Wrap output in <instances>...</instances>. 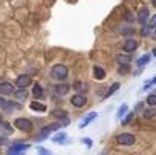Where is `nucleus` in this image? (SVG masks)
<instances>
[{"instance_id":"16","label":"nucleus","mask_w":156,"mask_h":155,"mask_svg":"<svg viewBox=\"0 0 156 155\" xmlns=\"http://www.w3.org/2000/svg\"><path fill=\"white\" fill-rule=\"evenodd\" d=\"M87 83H81V82H76V83H73V89L75 91H78V94H83L84 95V92H87Z\"/></svg>"},{"instance_id":"24","label":"nucleus","mask_w":156,"mask_h":155,"mask_svg":"<svg viewBox=\"0 0 156 155\" xmlns=\"http://www.w3.org/2000/svg\"><path fill=\"white\" fill-rule=\"evenodd\" d=\"M154 115H156V109L154 108H148V109H145L142 112V117L145 120H151V118H154Z\"/></svg>"},{"instance_id":"18","label":"nucleus","mask_w":156,"mask_h":155,"mask_svg":"<svg viewBox=\"0 0 156 155\" xmlns=\"http://www.w3.org/2000/svg\"><path fill=\"white\" fill-rule=\"evenodd\" d=\"M119 88H121L119 82H115V83H113V85H112V86L109 88V91H107V92L104 94V98H109V97H112V95H113V94H115V92H116V91L119 89Z\"/></svg>"},{"instance_id":"15","label":"nucleus","mask_w":156,"mask_h":155,"mask_svg":"<svg viewBox=\"0 0 156 155\" xmlns=\"http://www.w3.org/2000/svg\"><path fill=\"white\" fill-rule=\"evenodd\" d=\"M54 89H55V92H57L58 95H66V94L69 92V85H66V83H58Z\"/></svg>"},{"instance_id":"14","label":"nucleus","mask_w":156,"mask_h":155,"mask_svg":"<svg viewBox=\"0 0 156 155\" xmlns=\"http://www.w3.org/2000/svg\"><path fill=\"white\" fill-rule=\"evenodd\" d=\"M94 77L97 80H104L106 79V71L100 66H94Z\"/></svg>"},{"instance_id":"35","label":"nucleus","mask_w":156,"mask_h":155,"mask_svg":"<svg viewBox=\"0 0 156 155\" xmlns=\"http://www.w3.org/2000/svg\"><path fill=\"white\" fill-rule=\"evenodd\" d=\"M150 35H151V39H153V40H156V26H154V28H151V34H150Z\"/></svg>"},{"instance_id":"22","label":"nucleus","mask_w":156,"mask_h":155,"mask_svg":"<svg viewBox=\"0 0 156 155\" xmlns=\"http://www.w3.org/2000/svg\"><path fill=\"white\" fill-rule=\"evenodd\" d=\"M29 108H31L32 111H37V112H44V111H46V106H44L43 103H38V101H32V103L29 105Z\"/></svg>"},{"instance_id":"3","label":"nucleus","mask_w":156,"mask_h":155,"mask_svg":"<svg viewBox=\"0 0 156 155\" xmlns=\"http://www.w3.org/2000/svg\"><path fill=\"white\" fill-rule=\"evenodd\" d=\"M14 126L19 129V131H22V132H31L32 131V121L29 120V118H16V121H14Z\"/></svg>"},{"instance_id":"38","label":"nucleus","mask_w":156,"mask_h":155,"mask_svg":"<svg viewBox=\"0 0 156 155\" xmlns=\"http://www.w3.org/2000/svg\"><path fill=\"white\" fill-rule=\"evenodd\" d=\"M8 155H25V152H11V150H8Z\"/></svg>"},{"instance_id":"4","label":"nucleus","mask_w":156,"mask_h":155,"mask_svg":"<svg viewBox=\"0 0 156 155\" xmlns=\"http://www.w3.org/2000/svg\"><path fill=\"white\" fill-rule=\"evenodd\" d=\"M70 103H72V106H73V108L81 109V108H84V106H86L87 98H86V95H83V94H75V95L70 98Z\"/></svg>"},{"instance_id":"7","label":"nucleus","mask_w":156,"mask_h":155,"mask_svg":"<svg viewBox=\"0 0 156 155\" xmlns=\"http://www.w3.org/2000/svg\"><path fill=\"white\" fill-rule=\"evenodd\" d=\"M148 19H150V11H148V8L142 6V8L139 9V13H138V22H139L141 25H145V23L148 22Z\"/></svg>"},{"instance_id":"28","label":"nucleus","mask_w":156,"mask_h":155,"mask_svg":"<svg viewBox=\"0 0 156 155\" xmlns=\"http://www.w3.org/2000/svg\"><path fill=\"white\" fill-rule=\"evenodd\" d=\"M147 105H148V106H151V108H154V106H156V95H154V94H151V95H148V97H147Z\"/></svg>"},{"instance_id":"23","label":"nucleus","mask_w":156,"mask_h":155,"mask_svg":"<svg viewBox=\"0 0 156 155\" xmlns=\"http://www.w3.org/2000/svg\"><path fill=\"white\" fill-rule=\"evenodd\" d=\"M127 112H129V106L124 103V105H121L119 106V109H118V112H116V118L118 120H121L124 115H127Z\"/></svg>"},{"instance_id":"30","label":"nucleus","mask_w":156,"mask_h":155,"mask_svg":"<svg viewBox=\"0 0 156 155\" xmlns=\"http://www.w3.org/2000/svg\"><path fill=\"white\" fill-rule=\"evenodd\" d=\"M130 71V66L129 65H124V66H119V69H118V72L121 74V75H124V74H127Z\"/></svg>"},{"instance_id":"25","label":"nucleus","mask_w":156,"mask_h":155,"mask_svg":"<svg viewBox=\"0 0 156 155\" xmlns=\"http://www.w3.org/2000/svg\"><path fill=\"white\" fill-rule=\"evenodd\" d=\"M28 95H29V94H28V91H25V89H20V91H16V92H14V97H16L17 100H22V101L26 100Z\"/></svg>"},{"instance_id":"17","label":"nucleus","mask_w":156,"mask_h":155,"mask_svg":"<svg viewBox=\"0 0 156 155\" xmlns=\"http://www.w3.org/2000/svg\"><path fill=\"white\" fill-rule=\"evenodd\" d=\"M66 138H67V137H66L64 132H58V134L54 135L51 140H52L54 143H57V144H64V143H66Z\"/></svg>"},{"instance_id":"5","label":"nucleus","mask_w":156,"mask_h":155,"mask_svg":"<svg viewBox=\"0 0 156 155\" xmlns=\"http://www.w3.org/2000/svg\"><path fill=\"white\" fill-rule=\"evenodd\" d=\"M51 115L55 117L57 120H60L61 124H64V126L69 124V117H67L69 114H67V111H64V109H54V111L51 112Z\"/></svg>"},{"instance_id":"12","label":"nucleus","mask_w":156,"mask_h":155,"mask_svg":"<svg viewBox=\"0 0 156 155\" xmlns=\"http://www.w3.org/2000/svg\"><path fill=\"white\" fill-rule=\"evenodd\" d=\"M136 48H138V42L133 40V39H127L122 45V49L126 52H133V51H136Z\"/></svg>"},{"instance_id":"26","label":"nucleus","mask_w":156,"mask_h":155,"mask_svg":"<svg viewBox=\"0 0 156 155\" xmlns=\"http://www.w3.org/2000/svg\"><path fill=\"white\" fill-rule=\"evenodd\" d=\"M150 60H151V57H150L148 54H145V55H142L141 58H138V61H136V65L142 68V66H144V65H147V63H148Z\"/></svg>"},{"instance_id":"9","label":"nucleus","mask_w":156,"mask_h":155,"mask_svg":"<svg viewBox=\"0 0 156 155\" xmlns=\"http://www.w3.org/2000/svg\"><path fill=\"white\" fill-rule=\"evenodd\" d=\"M51 132H52L51 126H49V124H48V126H44V127H43V129L38 132V135L35 137V141H37V143H40V141H44V140H46V138L51 135Z\"/></svg>"},{"instance_id":"29","label":"nucleus","mask_w":156,"mask_h":155,"mask_svg":"<svg viewBox=\"0 0 156 155\" xmlns=\"http://www.w3.org/2000/svg\"><path fill=\"white\" fill-rule=\"evenodd\" d=\"M133 115H135L133 112H127V117H126V118L122 120V126H126V124H129V123L132 121V118H133Z\"/></svg>"},{"instance_id":"8","label":"nucleus","mask_w":156,"mask_h":155,"mask_svg":"<svg viewBox=\"0 0 156 155\" xmlns=\"http://www.w3.org/2000/svg\"><path fill=\"white\" fill-rule=\"evenodd\" d=\"M0 134H2V135H12L14 134V127L8 121L0 120Z\"/></svg>"},{"instance_id":"33","label":"nucleus","mask_w":156,"mask_h":155,"mask_svg":"<svg viewBox=\"0 0 156 155\" xmlns=\"http://www.w3.org/2000/svg\"><path fill=\"white\" fill-rule=\"evenodd\" d=\"M81 141H83V144H86L87 147H92V140H90V138H83Z\"/></svg>"},{"instance_id":"34","label":"nucleus","mask_w":156,"mask_h":155,"mask_svg":"<svg viewBox=\"0 0 156 155\" xmlns=\"http://www.w3.org/2000/svg\"><path fill=\"white\" fill-rule=\"evenodd\" d=\"M8 101L3 98V95H0V108H5V105H6Z\"/></svg>"},{"instance_id":"27","label":"nucleus","mask_w":156,"mask_h":155,"mask_svg":"<svg viewBox=\"0 0 156 155\" xmlns=\"http://www.w3.org/2000/svg\"><path fill=\"white\" fill-rule=\"evenodd\" d=\"M148 34H151V26H150V25H142V28H141V35H142V37H147Z\"/></svg>"},{"instance_id":"11","label":"nucleus","mask_w":156,"mask_h":155,"mask_svg":"<svg viewBox=\"0 0 156 155\" xmlns=\"http://www.w3.org/2000/svg\"><path fill=\"white\" fill-rule=\"evenodd\" d=\"M97 117H98V114H97V112H89V114H87V115L81 120V123H80V126H78V127H80V129H84V127H86L87 124H90V123H92Z\"/></svg>"},{"instance_id":"40","label":"nucleus","mask_w":156,"mask_h":155,"mask_svg":"<svg viewBox=\"0 0 156 155\" xmlns=\"http://www.w3.org/2000/svg\"><path fill=\"white\" fill-rule=\"evenodd\" d=\"M151 3H153V6H156V0H151Z\"/></svg>"},{"instance_id":"21","label":"nucleus","mask_w":156,"mask_h":155,"mask_svg":"<svg viewBox=\"0 0 156 155\" xmlns=\"http://www.w3.org/2000/svg\"><path fill=\"white\" fill-rule=\"evenodd\" d=\"M32 94H34V97H37V98H43V97H44V91H43V88H41L38 83L34 85V91H32Z\"/></svg>"},{"instance_id":"13","label":"nucleus","mask_w":156,"mask_h":155,"mask_svg":"<svg viewBox=\"0 0 156 155\" xmlns=\"http://www.w3.org/2000/svg\"><path fill=\"white\" fill-rule=\"evenodd\" d=\"M29 147H31V146H29L28 143H14V144L9 146L8 150H11V152H25V150H28Z\"/></svg>"},{"instance_id":"39","label":"nucleus","mask_w":156,"mask_h":155,"mask_svg":"<svg viewBox=\"0 0 156 155\" xmlns=\"http://www.w3.org/2000/svg\"><path fill=\"white\" fill-rule=\"evenodd\" d=\"M150 83H153V85H156V77H154V79H153V80H151Z\"/></svg>"},{"instance_id":"20","label":"nucleus","mask_w":156,"mask_h":155,"mask_svg":"<svg viewBox=\"0 0 156 155\" xmlns=\"http://www.w3.org/2000/svg\"><path fill=\"white\" fill-rule=\"evenodd\" d=\"M116 61L119 63V66H124V65H130V61H132V57L130 55H118L116 57Z\"/></svg>"},{"instance_id":"1","label":"nucleus","mask_w":156,"mask_h":155,"mask_svg":"<svg viewBox=\"0 0 156 155\" xmlns=\"http://www.w3.org/2000/svg\"><path fill=\"white\" fill-rule=\"evenodd\" d=\"M51 75H52V79H55L58 82H63L67 77V68L64 65H55L51 71Z\"/></svg>"},{"instance_id":"36","label":"nucleus","mask_w":156,"mask_h":155,"mask_svg":"<svg viewBox=\"0 0 156 155\" xmlns=\"http://www.w3.org/2000/svg\"><path fill=\"white\" fill-rule=\"evenodd\" d=\"M3 144H6V138L3 135H0V146H3Z\"/></svg>"},{"instance_id":"2","label":"nucleus","mask_w":156,"mask_h":155,"mask_svg":"<svg viewBox=\"0 0 156 155\" xmlns=\"http://www.w3.org/2000/svg\"><path fill=\"white\" fill-rule=\"evenodd\" d=\"M116 143L121 144V146H133L135 141H136V137L133 134H129V132H122L119 135H116Z\"/></svg>"},{"instance_id":"6","label":"nucleus","mask_w":156,"mask_h":155,"mask_svg":"<svg viewBox=\"0 0 156 155\" xmlns=\"http://www.w3.org/2000/svg\"><path fill=\"white\" fill-rule=\"evenodd\" d=\"M29 85H32V79L29 75H19L16 79V86L20 89H26Z\"/></svg>"},{"instance_id":"41","label":"nucleus","mask_w":156,"mask_h":155,"mask_svg":"<svg viewBox=\"0 0 156 155\" xmlns=\"http://www.w3.org/2000/svg\"><path fill=\"white\" fill-rule=\"evenodd\" d=\"M153 54H156V48H154V49H153Z\"/></svg>"},{"instance_id":"31","label":"nucleus","mask_w":156,"mask_h":155,"mask_svg":"<svg viewBox=\"0 0 156 155\" xmlns=\"http://www.w3.org/2000/svg\"><path fill=\"white\" fill-rule=\"evenodd\" d=\"M38 153H40V155H52V153H51L48 149H44V147H38Z\"/></svg>"},{"instance_id":"37","label":"nucleus","mask_w":156,"mask_h":155,"mask_svg":"<svg viewBox=\"0 0 156 155\" xmlns=\"http://www.w3.org/2000/svg\"><path fill=\"white\" fill-rule=\"evenodd\" d=\"M122 34H133V29L132 28H126V31H121Z\"/></svg>"},{"instance_id":"32","label":"nucleus","mask_w":156,"mask_h":155,"mask_svg":"<svg viewBox=\"0 0 156 155\" xmlns=\"http://www.w3.org/2000/svg\"><path fill=\"white\" fill-rule=\"evenodd\" d=\"M148 25H150L151 28H154V26H156V14L150 17V20H148Z\"/></svg>"},{"instance_id":"19","label":"nucleus","mask_w":156,"mask_h":155,"mask_svg":"<svg viewBox=\"0 0 156 155\" xmlns=\"http://www.w3.org/2000/svg\"><path fill=\"white\" fill-rule=\"evenodd\" d=\"M5 109H6L8 112H12V111H20V109H22V105H20V103H14V101H8V103L5 105Z\"/></svg>"},{"instance_id":"10","label":"nucleus","mask_w":156,"mask_h":155,"mask_svg":"<svg viewBox=\"0 0 156 155\" xmlns=\"http://www.w3.org/2000/svg\"><path fill=\"white\" fill-rule=\"evenodd\" d=\"M14 92V86L8 82H2L0 83V95H11Z\"/></svg>"}]
</instances>
